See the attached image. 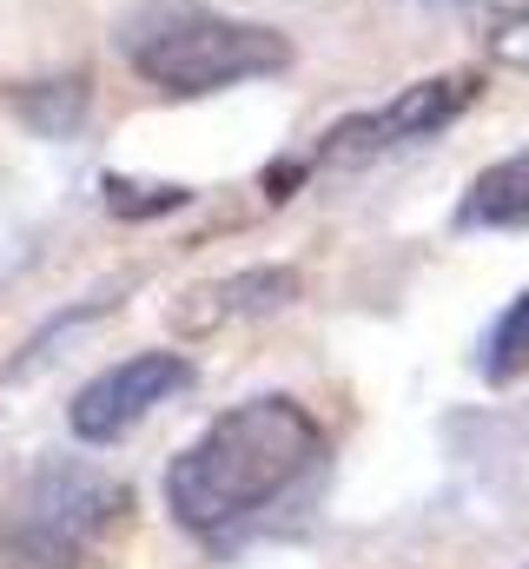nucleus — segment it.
I'll use <instances>...</instances> for the list:
<instances>
[{
    "label": "nucleus",
    "instance_id": "10",
    "mask_svg": "<svg viewBox=\"0 0 529 569\" xmlns=\"http://www.w3.org/2000/svg\"><path fill=\"white\" fill-rule=\"evenodd\" d=\"M483 47H490V60H497V67L529 73V0H510V7H497V13H490Z\"/></svg>",
    "mask_w": 529,
    "mask_h": 569
},
{
    "label": "nucleus",
    "instance_id": "7",
    "mask_svg": "<svg viewBox=\"0 0 529 569\" xmlns=\"http://www.w3.org/2000/svg\"><path fill=\"white\" fill-rule=\"evenodd\" d=\"M457 219L463 226H529V146L497 159L490 172H477V186H470Z\"/></svg>",
    "mask_w": 529,
    "mask_h": 569
},
{
    "label": "nucleus",
    "instance_id": "6",
    "mask_svg": "<svg viewBox=\"0 0 529 569\" xmlns=\"http://www.w3.org/2000/svg\"><path fill=\"white\" fill-rule=\"evenodd\" d=\"M298 298V272L291 266H252V272H232V279H212L199 291L179 298L172 325L206 338V331H226L232 318H264V311H285Z\"/></svg>",
    "mask_w": 529,
    "mask_h": 569
},
{
    "label": "nucleus",
    "instance_id": "9",
    "mask_svg": "<svg viewBox=\"0 0 529 569\" xmlns=\"http://www.w3.org/2000/svg\"><path fill=\"white\" fill-rule=\"evenodd\" d=\"M483 378H490V385L529 378V291L497 318V331H490V345H483Z\"/></svg>",
    "mask_w": 529,
    "mask_h": 569
},
{
    "label": "nucleus",
    "instance_id": "4",
    "mask_svg": "<svg viewBox=\"0 0 529 569\" xmlns=\"http://www.w3.org/2000/svg\"><path fill=\"white\" fill-rule=\"evenodd\" d=\"M477 93H483L477 73H437V80H417V87L397 93L391 107L338 120V127L325 133V146H318V159H325V166H365V159H378V152H391V146L430 140V133H443L457 113H470Z\"/></svg>",
    "mask_w": 529,
    "mask_h": 569
},
{
    "label": "nucleus",
    "instance_id": "5",
    "mask_svg": "<svg viewBox=\"0 0 529 569\" xmlns=\"http://www.w3.org/2000/svg\"><path fill=\"white\" fill-rule=\"evenodd\" d=\"M186 385H192V365L179 351H139V358L107 365L93 385H80V398L67 405V425L80 443H120L152 405L179 398Z\"/></svg>",
    "mask_w": 529,
    "mask_h": 569
},
{
    "label": "nucleus",
    "instance_id": "1",
    "mask_svg": "<svg viewBox=\"0 0 529 569\" xmlns=\"http://www.w3.org/2000/svg\"><path fill=\"white\" fill-rule=\"evenodd\" d=\"M318 457H325V430L305 405L252 398V405H232L226 418H212L172 457L166 503L186 530L219 537V530L259 517L264 503H278L305 470H318Z\"/></svg>",
    "mask_w": 529,
    "mask_h": 569
},
{
    "label": "nucleus",
    "instance_id": "11",
    "mask_svg": "<svg viewBox=\"0 0 529 569\" xmlns=\"http://www.w3.org/2000/svg\"><path fill=\"white\" fill-rule=\"evenodd\" d=\"M192 192L186 186H127V179H107V206L120 219H152V212H179Z\"/></svg>",
    "mask_w": 529,
    "mask_h": 569
},
{
    "label": "nucleus",
    "instance_id": "12",
    "mask_svg": "<svg viewBox=\"0 0 529 569\" xmlns=\"http://www.w3.org/2000/svg\"><path fill=\"white\" fill-rule=\"evenodd\" d=\"M423 7H450V0H423Z\"/></svg>",
    "mask_w": 529,
    "mask_h": 569
},
{
    "label": "nucleus",
    "instance_id": "8",
    "mask_svg": "<svg viewBox=\"0 0 529 569\" xmlns=\"http://www.w3.org/2000/svg\"><path fill=\"white\" fill-rule=\"evenodd\" d=\"M13 107L33 133H73L80 113H87V87L80 80H47V87H13Z\"/></svg>",
    "mask_w": 529,
    "mask_h": 569
},
{
    "label": "nucleus",
    "instance_id": "3",
    "mask_svg": "<svg viewBox=\"0 0 529 569\" xmlns=\"http://www.w3.org/2000/svg\"><path fill=\"white\" fill-rule=\"evenodd\" d=\"M127 60L146 87L172 100H199V93L291 67V40L252 20L206 13V7H159L127 33Z\"/></svg>",
    "mask_w": 529,
    "mask_h": 569
},
{
    "label": "nucleus",
    "instance_id": "2",
    "mask_svg": "<svg viewBox=\"0 0 529 569\" xmlns=\"http://www.w3.org/2000/svg\"><path fill=\"white\" fill-rule=\"evenodd\" d=\"M132 530V490L120 477L47 457L0 503V569H113Z\"/></svg>",
    "mask_w": 529,
    "mask_h": 569
}]
</instances>
